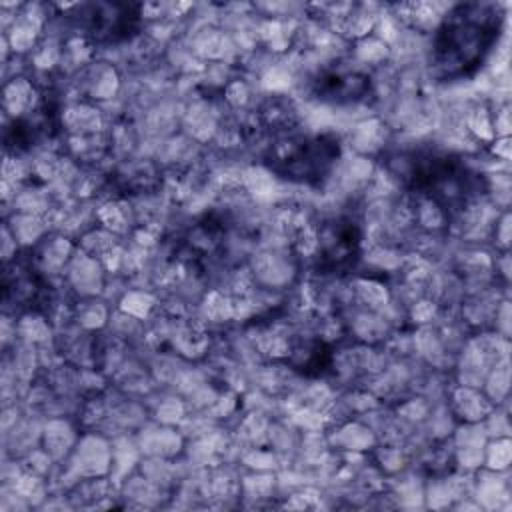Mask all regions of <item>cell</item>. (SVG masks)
<instances>
[{"instance_id":"1","label":"cell","mask_w":512,"mask_h":512,"mask_svg":"<svg viewBox=\"0 0 512 512\" xmlns=\"http://www.w3.org/2000/svg\"><path fill=\"white\" fill-rule=\"evenodd\" d=\"M504 10L492 2L454 6L438 26L432 42V68L442 80H458L482 66L496 44Z\"/></svg>"},{"instance_id":"2","label":"cell","mask_w":512,"mask_h":512,"mask_svg":"<svg viewBox=\"0 0 512 512\" xmlns=\"http://www.w3.org/2000/svg\"><path fill=\"white\" fill-rule=\"evenodd\" d=\"M406 178L412 192L430 198L446 214L466 208L480 192V176L464 160L440 152H418L412 156Z\"/></svg>"},{"instance_id":"3","label":"cell","mask_w":512,"mask_h":512,"mask_svg":"<svg viewBox=\"0 0 512 512\" xmlns=\"http://www.w3.org/2000/svg\"><path fill=\"white\" fill-rule=\"evenodd\" d=\"M340 156V142L332 134H314V136H286L272 144L264 156L266 166L278 176L308 184L320 186Z\"/></svg>"},{"instance_id":"4","label":"cell","mask_w":512,"mask_h":512,"mask_svg":"<svg viewBox=\"0 0 512 512\" xmlns=\"http://www.w3.org/2000/svg\"><path fill=\"white\" fill-rule=\"evenodd\" d=\"M360 252V228L350 218L326 222L316 238V268L322 274L348 272Z\"/></svg>"},{"instance_id":"5","label":"cell","mask_w":512,"mask_h":512,"mask_svg":"<svg viewBox=\"0 0 512 512\" xmlns=\"http://www.w3.org/2000/svg\"><path fill=\"white\" fill-rule=\"evenodd\" d=\"M78 10L82 28L98 44L130 38L140 22V6L136 4H88Z\"/></svg>"},{"instance_id":"6","label":"cell","mask_w":512,"mask_h":512,"mask_svg":"<svg viewBox=\"0 0 512 512\" xmlns=\"http://www.w3.org/2000/svg\"><path fill=\"white\" fill-rule=\"evenodd\" d=\"M370 92V78L358 70H326L312 80V94L332 104L364 100Z\"/></svg>"}]
</instances>
